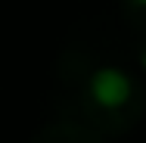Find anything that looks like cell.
<instances>
[{
  "label": "cell",
  "instance_id": "1",
  "mask_svg": "<svg viewBox=\"0 0 146 143\" xmlns=\"http://www.w3.org/2000/svg\"><path fill=\"white\" fill-rule=\"evenodd\" d=\"M78 28L59 50L53 69V106L65 121H78L103 137L131 134L146 115V87L121 59L106 31Z\"/></svg>",
  "mask_w": 146,
  "mask_h": 143
},
{
  "label": "cell",
  "instance_id": "2",
  "mask_svg": "<svg viewBox=\"0 0 146 143\" xmlns=\"http://www.w3.org/2000/svg\"><path fill=\"white\" fill-rule=\"evenodd\" d=\"M28 143H106V137L96 134V131H90V128H84V124H78V121L59 118L53 124L34 131Z\"/></svg>",
  "mask_w": 146,
  "mask_h": 143
},
{
  "label": "cell",
  "instance_id": "3",
  "mask_svg": "<svg viewBox=\"0 0 146 143\" xmlns=\"http://www.w3.org/2000/svg\"><path fill=\"white\" fill-rule=\"evenodd\" d=\"M121 22L134 37L146 34V0H121Z\"/></svg>",
  "mask_w": 146,
  "mask_h": 143
},
{
  "label": "cell",
  "instance_id": "4",
  "mask_svg": "<svg viewBox=\"0 0 146 143\" xmlns=\"http://www.w3.org/2000/svg\"><path fill=\"white\" fill-rule=\"evenodd\" d=\"M134 56H137V62H140V69L146 72V34L137 37V44H134Z\"/></svg>",
  "mask_w": 146,
  "mask_h": 143
}]
</instances>
